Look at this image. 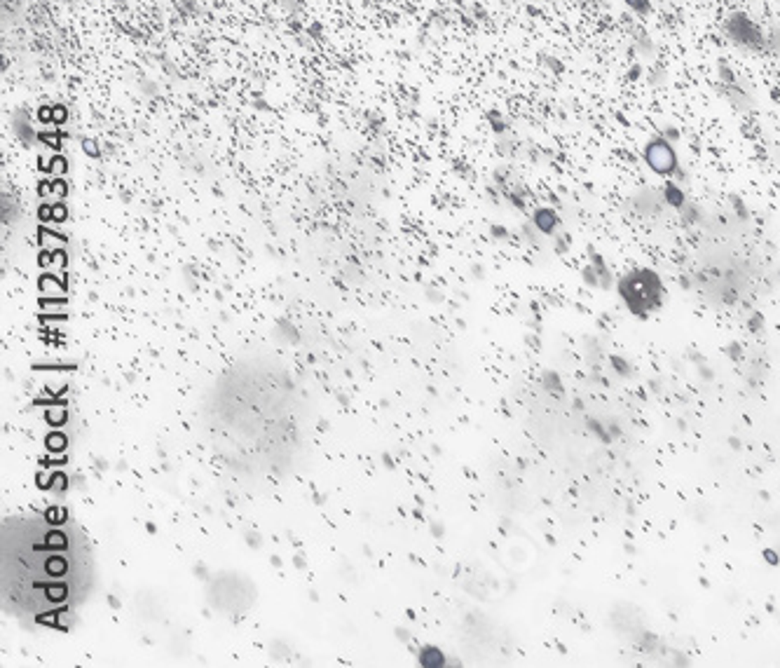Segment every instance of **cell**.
Returning a JSON list of instances; mask_svg holds the SVG:
<instances>
[{
    "instance_id": "6da1fadb",
    "label": "cell",
    "mask_w": 780,
    "mask_h": 668,
    "mask_svg": "<svg viewBox=\"0 0 780 668\" xmlns=\"http://www.w3.org/2000/svg\"><path fill=\"white\" fill-rule=\"evenodd\" d=\"M646 160H649V165L656 169V172H661V174L670 172L672 165H675L672 150L665 143H654V146H649V150H646Z\"/></svg>"
}]
</instances>
